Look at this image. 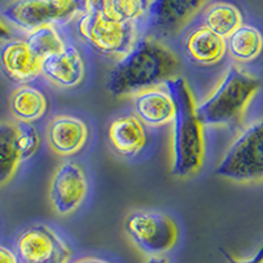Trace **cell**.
Returning <instances> with one entry per match:
<instances>
[{"label": "cell", "mask_w": 263, "mask_h": 263, "mask_svg": "<svg viewBox=\"0 0 263 263\" xmlns=\"http://www.w3.org/2000/svg\"><path fill=\"white\" fill-rule=\"evenodd\" d=\"M17 263H69L71 249L45 224H32L18 232L13 243Z\"/></svg>", "instance_id": "obj_7"}, {"label": "cell", "mask_w": 263, "mask_h": 263, "mask_svg": "<svg viewBox=\"0 0 263 263\" xmlns=\"http://www.w3.org/2000/svg\"><path fill=\"white\" fill-rule=\"evenodd\" d=\"M0 263H17L13 249L0 245Z\"/></svg>", "instance_id": "obj_25"}, {"label": "cell", "mask_w": 263, "mask_h": 263, "mask_svg": "<svg viewBox=\"0 0 263 263\" xmlns=\"http://www.w3.org/2000/svg\"><path fill=\"white\" fill-rule=\"evenodd\" d=\"M48 111L46 95L29 83L20 84L9 96V112L16 123L33 124L41 120Z\"/></svg>", "instance_id": "obj_16"}, {"label": "cell", "mask_w": 263, "mask_h": 263, "mask_svg": "<svg viewBox=\"0 0 263 263\" xmlns=\"http://www.w3.org/2000/svg\"><path fill=\"white\" fill-rule=\"evenodd\" d=\"M79 39L107 57H124L137 42L135 23H120L100 12H83L77 24Z\"/></svg>", "instance_id": "obj_6"}, {"label": "cell", "mask_w": 263, "mask_h": 263, "mask_svg": "<svg viewBox=\"0 0 263 263\" xmlns=\"http://www.w3.org/2000/svg\"><path fill=\"white\" fill-rule=\"evenodd\" d=\"M7 20L27 33L48 24H54L46 0H12L4 8Z\"/></svg>", "instance_id": "obj_17"}, {"label": "cell", "mask_w": 263, "mask_h": 263, "mask_svg": "<svg viewBox=\"0 0 263 263\" xmlns=\"http://www.w3.org/2000/svg\"><path fill=\"white\" fill-rule=\"evenodd\" d=\"M215 173L243 184L263 182V117L249 124L232 141Z\"/></svg>", "instance_id": "obj_4"}, {"label": "cell", "mask_w": 263, "mask_h": 263, "mask_svg": "<svg viewBox=\"0 0 263 263\" xmlns=\"http://www.w3.org/2000/svg\"><path fill=\"white\" fill-rule=\"evenodd\" d=\"M53 16L54 24H63L81 12L79 0H46Z\"/></svg>", "instance_id": "obj_23"}, {"label": "cell", "mask_w": 263, "mask_h": 263, "mask_svg": "<svg viewBox=\"0 0 263 263\" xmlns=\"http://www.w3.org/2000/svg\"><path fill=\"white\" fill-rule=\"evenodd\" d=\"M184 50L189 60L199 66H215L227 54V40L203 24L192 28L184 39Z\"/></svg>", "instance_id": "obj_15"}, {"label": "cell", "mask_w": 263, "mask_h": 263, "mask_svg": "<svg viewBox=\"0 0 263 263\" xmlns=\"http://www.w3.org/2000/svg\"><path fill=\"white\" fill-rule=\"evenodd\" d=\"M262 263H263V262H262Z\"/></svg>", "instance_id": "obj_29"}, {"label": "cell", "mask_w": 263, "mask_h": 263, "mask_svg": "<svg viewBox=\"0 0 263 263\" xmlns=\"http://www.w3.org/2000/svg\"><path fill=\"white\" fill-rule=\"evenodd\" d=\"M145 263H168V260L162 255H156V257H149Z\"/></svg>", "instance_id": "obj_28"}, {"label": "cell", "mask_w": 263, "mask_h": 263, "mask_svg": "<svg viewBox=\"0 0 263 263\" xmlns=\"http://www.w3.org/2000/svg\"><path fill=\"white\" fill-rule=\"evenodd\" d=\"M16 137L17 123L0 121V187L12 179L21 163Z\"/></svg>", "instance_id": "obj_20"}, {"label": "cell", "mask_w": 263, "mask_h": 263, "mask_svg": "<svg viewBox=\"0 0 263 263\" xmlns=\"http://www.w3.org/2000/svg\"><path fill=\"white\" fill-rule=\"evenodd\" d=\"M41 75L60 88L78 87L86 75V63L81 50L72 44H66L60 53L42 61Z\"/></svg>", "instance_id": "obj_11"}, {"label": "cell", "mask_w": 263, "mask_h": 263, "mask_svg": "<svg viewBox=\"0 0 263 263\" xmlns=\"http://www.w3.org/2000/svg\"><path fill=\"white\" fill-rule=\"evenodd\" d=\"M242 24V13L233 3L215 2L204 9L203 25L218 36H221L222 39H228Z\"/></svg>", "instance_id": "obj_19"}, {"label": "cell", "mask_w": 263, "mask_h": 263, "mask_svg": "<svg viewBox=\"0 0 263 263\" xmlns=\"http://www.w3.org/2000/svg\"><path fill=\"white\" fill-rule=\"evenodd\" d=\"M208 0H152L147 25L161 36H173L200 12Z\"/></svg>", "instance_id": "obj_9"}, {"label": "cell", "mask_w": 263, "mask_h": 263, "mask_svg": "<svg viewBox=\"0 0 263 263\" xmlns=\"http://www.w3.org/2000/svg\"><path fill=\"white\" fill-rule=\"evenodd\" d=\"M178 67L179 61L167 46L144 37L115 65L108 77V91L115 96L135 95L175 78Z\"/></svg>", "instance_id": "obj_1"}, {"label": "cell", "mask_w": 263, "mask_h": 263, "mask_svg": "<svg viewBox=\"0 0 263 263\" xmlns=\"http://www.w3.org/2000/svg\"><path fill=\"white\" fill-rule=\"evenodd\" d=\"M147 126L133 114L120 115L108 124L107 138L115 153L133 158L144 150L147 142Z\"/></svg>", "instance_id": "obj_13"}, {"label": "cell", "mask_w": 263, "mask_h": 263, "mask_svg": "<svg viewBox=\"0 0 263 263\" xmlns=\"http://www.w3.org/2000/svg\"><path fill=\"white\" fill-rule=\"evenodd\" d=\"M175 105L173 119V164L171 173L177 178H187L200 170L205 154L204 132L197 119L196 104L191 88L180 77L163 83Z\"/></svg>", "instance_id": "obj_2"}, {"label": "cell", "mask_w": 263, "mask_h": 263, "mask_svg": "<svg viewBox=\"0 0 263 263\" xmlns=\"http://www.w3.org/2000/svg\"><path fill=\"white\" fill-rule=\"evenodd\" d=\"M74 263H112L111 260L104 259L100 257H83L81 259L75 260Z\"/></svg>", "instance_id": "obj_27"}, {"label": "cell", "mask_w": 263, "mask_h": 263, "mask_svg": "<svg viewBox=\"0 0 263 263\" xmlns=\"http://www.w3.org/2000/svg\"><path fill=\"white\" fill-rule=\"evenodd\" d=\"M221 253L228 263H262L263 262V245L260 246L259 250H258L253 257L248 258V259H238V258L232 257V255L225 253V251H221Z\"/></svg>", "instance_id": "obj_24"}, {"label": "cell", "mask_w": 263, "mask_h": 263, "mask_svg": "<svg viewBox=\"0 0 263 263\" xmlns=\"http://www.w3.org/2000/svg\"><path fill=\"white\" fill-rule=\"evenodd\" d=\"M227 40V53L238 63H249L257 60L263 51V34L257 27L239 25Z\"/></svg>", "instance_id": "obj_18"}, {"label": "cell", "mask_w": 263, "mask_h": 263, "mask_svg": "<svg viewBox=\"0 0 263 263\" xmlns=\"http://www.w3.org/2000/svg\"><path fill=\"white\" fill-rule=\"evenodd\" d=\"M133 98V115L145 126L161 128L173 123L175 105L170 92L163 84L138 91Z\"/></svg>", "instance_id": "obj_12"}, {"label": "cell", "mask_w": 263, "mask_h": 263, "mask_svg": "<svg viewBox=\"0 0 263 263\" xmlns=\"http://www.w3.org/2000/svg\"><path fill=\"white\" fill-rule=\"evenodd\" d=\"M88 194L86 171L78 162L63 161L49 183V203L57 215L69 216L81 208Z\"/></svg>", "instance_id": "obj_8"}, {"label": "cell", "mask_w": 263, "mask_h": 263, "mask_svg": "<svg viewBox=\"0 0 263 263\" xmlns=\"http://www.w3.org/2000/svg\"><path fill=\"white\" fill-rule=\"evenodd\" d=\"M90 129L83 119L74 115H55L46 126V142L58 157L78 154L88 141Z\"/></svg>", "instance_id": "obj_10"}, {"label": "cell", "mask_w": 263, "mask_h": 263, "mask_svg": "<svg viewBox=\"0 0 263 263\" xmlns=\"http://www.w3.org/2000/svg\"><path fill=\"white\" fill-rule=\"evenodd\" d=\"M124 230L133 245L149 257L166 254L179 239L177 221L154 210L132 211L124 220Z\"/></svg>", "instance_id": "obj_5"}, {"label": "cell", "mask_w": 263, "mask_h": 263, "mask_svg": "<svg viewBox=\"0 0 263 263\" xmlns=\"http://www.w3.org/2000/svg\"><path fill=\"white\" fill-rule=\"evenodd\" d=\"M18 154L21 162L28 161L37 153L40 146L39 132L32 124L17 123V137H16Z\"/></svg>", "instance_id": "obj_22"}, {"label": "cell", "mask_w": 263, "mask_h": 263, "mask_svg": "<svg viewBox=\"0 0 263 263\" xmlns=\"http://www.w3.org/2000/svg\"><path fill=\"white\" fill-rule=\"evenodd\" d=\"M25 42H27L30 51L41 62L45 58L60 53L66 45V42L63 41L62 36H61V33L58 32V29L54 24L44 25V27H40L29 32L27 39H25Z\"/></svg>", "instance_id": "obj_21"}, {"label": "cell", "mask_w": 263, "mask_h": 263, "mask_svg": "<svg viewBox=\"0 0 263 263\" xmlns=\"http://www.w3.org/2000/svg\"><path fill=\"white\" fill-rule=\"evenodd\" d=\"M0 67L11 81L30 83L41 75V61L30 51L25 40H9L0 48Z\"/></svg>", "instance_id": "obj_14"}, {"label": "cell", "mask_w": 263, "mask_h": 263, "mask_svg": "<svg viewBox=\"0 0 263 263\" xmlns=\"http://www.w3.org/2000/svg\"><path fill=\"white\" fill-rule=\"evenodd\" d=\"M11 30L8 29L6 24H4L3 21L0 20V42H6L11 40Z\"/></svg>", "instance_id": "obj_26"}, {"label": "cell", "mask_w": 263, "mask_h": 263, "mask_svg": "<svg viewBox=\"0 0 263 263\" xmlns=\"http://www.w3.org/2000/svg\"><path fill=\"white\" fill-rule=\"evenodd\" d=\"M260 79L238 66H230L215 88L196 104L203 126H230L242 119L260 88Z\"/></svg>", "instance_id": "obj_3"}]
</instances>
